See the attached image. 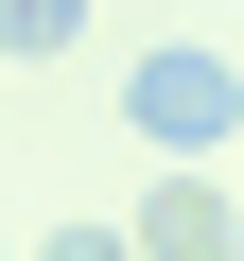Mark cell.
<instances>
[{"label": "cell", "mask_w": 244, "mask_h": 261, "mask_svg": "<svg viewBox=\"0 0 244 261\" xmlns=\"http://www.w3.org/2000/svg\"><path fill=\"white\" fill-rule=\"evenodd\" d=\"M35 261H140V226H122V209H70V226H53Z\"/></svg>", "instance_id": "cell-4"}, {"label": "cell", "mask_w": 244, "mask_h": 261, "mask_svg": "<svg viewBox=\"0 0 244 261\" xmlns=\"http://www.w3.org/2000/svg\"><path fill=\"white\" fill-rule=\"evenodd\" d=\"M122 226H140V261H244V174L227 157H157V192Z\"/></svg>", "instance_id": "cell-2"}, {"label": "cell", "mask_w": 244, "mask_h": 261, "mask_svg": "<svg viewBox=\"0 0 244 261\" xmlns=\"http://www.w3.org/2000/svg\"><path fill=\"white\" fill-rule=\"evenodd\" d=\"M227 174H244V157H227Z\"/></svg>", "instance_id": "cell-6"}, {"label": "cell", "mask_w": 244, "mask_h": 261, "mask_svg": "<svg viewBox=\"0 0 244 261\" xmlns=\"http://www.w3.org/2000/svg\"><path fill=\"white\" fill-rule=\"evenodd\" d=\"M122 140H140V157H244V70L227 53H140V70H122Z\"/></svg>", "instance_id": "cell-1"}, {"label": "cell", "mask_w": 244, "mask_h": 261, "mask_svg": "<svg viewBox=\"0 0 244 261\" xmlns=\"http://www.w3.org/2000/svg\"><path fill=\"white\" fill-rule=\"evenodd\" d=\"M0 261H18V244H0Z\"/></svg>", "instance_id": "cell-5"}, {"label": "cell", "mask_w": 244, "mask_h": 261, "mask_svg": "<svg viewBox=\"0 0 244 261\" xmlns=\"http://www.w3.org/2000/svg\"><path fill=\"white\" fill-rule=\"evenodd\" d=\"M87 35V0H0V53H70Z\"/></svg>", "instance_id": "cell-3"}]
</instances>
